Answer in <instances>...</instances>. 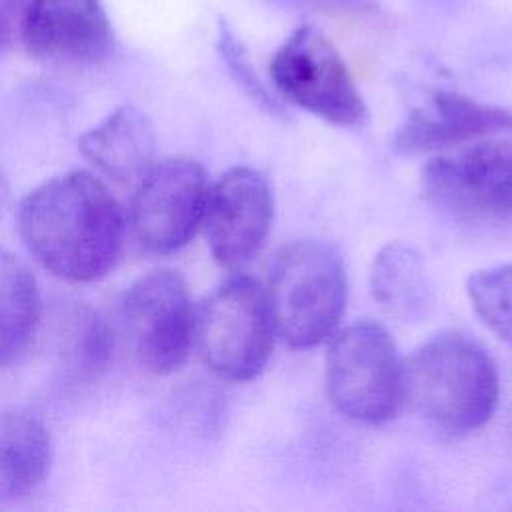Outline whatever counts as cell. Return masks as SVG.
<instances>
[{
    "label": "cell",
    "mask_w": 512,
    "mask_h": 512,
    "mask_svg": "<svg viewBox=\"0 0 512 512\" xmlns=\"http://www.w3.org/2000/svg\"><path fill=\"white\" fill-rule=\"evenodd\" d=\"M268 4L290 8V10H306V12H348V14H364L372 12L374 4L370 0H266Z\"/></svg>",
    "instance_id": "19"
},
{
    "label": "cell",
    "mask_w": 512,
    "mask_h": 512,
    "mask_svg": "<svg viewBox=\"0 0 512 512\" xmlns=\"http://www.w3.org/2000/svg\"><path fill=\"white\" fill-rule=\"evenodd\" d=\"M466 292L486 328L512 348V262L476 270Z\"/></svg>",
    "instance_id": "17"
},
{
    "label": "cell",
    "mask_w": 512,
    "mask_h": 512,
    "mask_svg": "<svg viewBox=\"0 0 512 512\" xmlns=\"http://www.w3.org/2000/svg\"><path fill=\"white\" fill-rule=\"evenodd\" d=\"M40 292L28 264L0 246V366L14 362L40 322Z\"/></svg>",
    "instance_id": "16"
},
{
    "label": "cell",
    "mask_w": 512,
    "mask_h": 512,
    "mask_svg": "<svg viewBox=\"0 0 512 512\" xmlns=\"http://www.w3.org/2000/svg\"><path fill=\"white\" fill-rule=\"evenodd\" d=\"M264 290L276 334L292 348H310L332 338L340 324L346 270L328 244L296 240L276 252Z\"/></svg>",
    "instance_id": "3"
},
{
    "label": "cell",
    "mask_w": 512,
    "mask_h": 512,
    "mask_svg": "<svg viewBox=\"0 0 512 512\" xmlns=\"http://www.w3.org/2000/svg\"><path fill=\"white\" fill-rule=\"evenodd\" d=\"M28 2L30 0H0V52H4L16 34H20Z\"/></svg>",
    "instance_id": "20"
},
{
    "label": "cell",
    "mask_w": 512,
    "mask_h": 512,
    "mask_svg": "<svg viewBox=\"0 0 512 512\" xmlns=\"http://www.w3.org/2000/svg\"><path fill=\"white\" fill-rule=\"evenodd\" d=\"M218 52H220L230 76L234 78V82L258 106H262L264 110H270V112H278V104L270 96L266 86L262 84L258 72L254 70L244 44L240 42V38L234 34V30L226 22L218 24Z\"/></svg>",
    "instance_id": "18"
},
{
    "label": "cell",
    "mask_w": 512,
    "mask_h": 512,
    "mask_svg": "<svg viewBox=\"0 0 512 512\" xmlns=\"http://www.w3.org/2000/svg\"><path fill=\"white\" fill-rule=\"evenodd\" d=\"M8 198H10V186H8V180L4 176V172L0 170V216L8 204Z\"/></svg>",
    "instance_id": "21"
},
{
    "label": "cell",
    "mask_w": 512,
    "mask_h": 512,
    "mask_svg": "<svg viewBox=\"0 0 512 512\" xmlns=\"http://www.w3.org/2000/svg\"><path fill=\"white\" fill-rule=\"evenodd\" d=\"M422 192L442 212L466 222H512V138L450 148L422 168Z\"/></svg>",
    "instance_id": "6"
},
{
    "label": "cell",
    "mask_w": 512,
    "mask_h": 512,
    "mask_svg": "<svg viewBox=\"0 0 512 512\" xmlns=\"http://www.w3.org/2000/svg\"><path fill=\"white\" fill-rule=\"evenodd\" d=\"M498 398L492 356L462 332L428 338L404 362V402L442 434L464 436L482 428Z\"/></svg>",
    "instance_id": "2"
},
{
    "label": "cell",
    "mask_w": 512,
    "mask_h": 512,
    "mask_svg": "<svg viewBox=\"0 0 512 512\" xmlns=\"http://www.w3.org/2000/svg\"><path fill=\"white\" fill-rule=\"evenodd\" d=\"M370 292L388 314L406 322L426 318L434 304V290L422 254L400 240L382 246L374 256Z\"/></svg>",
    "instance_id": "15"
},
{
    "label": "cell",
    "mask_w": 512,
    "mask_h": 512,
    "mask_svg": "<svg viewBox=\"0 0 512 512\" xmlns=\"http://www.w3.org/2000/svg\"><path fill=\"white\" fill-rule=\"evenodd\" d=\"M276 328L264 286L232 274L196 310L194 342L204 364L222 380L248 382L262 372Z\"/></svg>",
    "instance_id": "4"
},
{
    "label": "cell",
    "mask_w": 512,
    "mask_h": 512,
    "mask_svg": "<svg viewBox=\"0 0 512 512\" xmlns=\"http://www.w3.org/2000/svg\"><path fill=\"white\" fill-rule=\"evenodd\" d=\"M18 232L34 260L68 282H94L116 264L124 214L108 186L90 172L58 174L18 206Z\"/></svg>",
    "instance_id": "1"
},
{
    "label": "cell",
    "mask_w": 512,
    "mask_h": 512,
    "mask_svg": "<svg viewBox=\"0 0 512 512\" xmlns=\"http://www.w3.org/2000/svg\"><path fill=\"white\" fill-rule=\"evenodd\" d=\"M196 310L176 270H152L120 300V328L138 366L150 374L176 372L194 342Z\"/></svg>",
    "instance_id": "7"
},
{
    "label": "cell",
    "mask_w": 512,
    "mask_h": 512,
    "mask_svg": "<svg viewBox=\"0 0 512 512\" xmlns=\"http://www.w3.org/2000/svg\"><path fill=\"white\" fill-rule=\"evenodd\" d=\"M52 442L44 422L14 406H0V502L22 498L46 476Z\"/></svg>",
    "instance_id": "14"
},
{
    "label": "cell",
    "mask_w": 512,
    "mask_h": 512,
    "mask_svg": "<svg viewBox=\"0 0 512 512\" xmlns=\"http://www.w3.org/2000/svg\"><path fill=\"white\" fill-rule=\"evenodd\" d=\"M208 180L200 162L170 156L154 162L136 182L130 226L150 252L168 254L186 246L202 226Z\"/></svg>",
    "instance_id": "9"
},
{
    "label": "cell",
    "mask_w": 512,
    "mask_h": 512,
    "mask_svg": "<svg viewBox=\"0 0 512 512\" xmlns=\"http://www.w3.org/2000/svg\"><path fill=\"white\" fill-rule=\"evenodd\" d=\"M270 80L284 100L334 124L366 122V104L332 42L316 28H296L268 64Z\"/></svg>",
    "instance_id": "8"
},
{
    "label": "cell",
    "mask_w": 512,
    "mask_h": 512,
    "mask_svg": "<svg viewBox=\"0 0 512 512\" xmlns=\"http://www.w3.org/2000/svg\"><path fill=\"white\" fill-rule=\"evenodd\" d=\"M20 36L34 58L70 64H96L114 46L102 0H30Z\"/></svg>",
    "instance_id": "11"
},
{
    "label": "cell",
    "mask_w": 512,
    "mask_h": 512,
    "mask_svg": "<svg viewBox=\"0 0 512 512\" xmlns=\"http://www.w3.org/2000/svg\"><path fill=\"white\" fill-rule=\"evenodd\" d=\"M504 132H512V110L440 90L406 116L392 144L398 152L416 154L450 150Z\"/></svg>",
    "instance_id": "12"
},
{
    "label": "cell",
    "mask_w": 512,
    "mask_h": 512,
    "mask_svg": "<svg viewBox=\"0 0 512 512\" xmlns=\"http://www.w3.org/2000/svg\"><path fill=\"white\" fill-rule=\"evenodd\" d=\"M82 156L104 176L122 184L136 182L156 162V136L148 116L134 106H120L78 140Z\"/></svg>",
    "instance_id": "13"
},
{
    "label": "cell",
    "mask_w": 512,
    "mask_h": 512,
    "mask_svg": "<svg viewBox=\"0 0 512 512\" xmlns=\"http://www.w3.org/2000/svg\"><path fill=\"white\" fill-rule=\"evenodd\" d=\"M274 196L254 168L236 166L208 186L202 226L214 260L230 270L250 262L268 238Z\"/></svg>",
    "instance_id": "10"
},
{
    "label": "cell",
    "mask_w": 512,
    "mask_h": 512,
    "mask_svg": "<svg viewBox=\"0 0 512 512\" xmlns=\"http://www.w3.org/2000/svg\"><path fill=\"white\" fill-rule=\"evenodd\" d=\"M326 392L340 414L382 424L404 404V362L388 330L356 322L332 334L326 354Z\"/></svg>",
    "instance_id": "5"
}]
</instances>
